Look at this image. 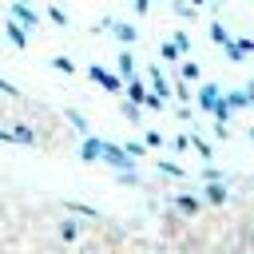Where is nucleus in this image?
<instances>
[{
	"label": "nucleus",
	"mask_w": 254,
	"mask_h": 254,
	"mask_svg": "<svg viewBox=\"0 0 254 254\" xmlns=\"http://www.w3.org/2000/svg\"><path fill=\"white\" fill-rule=\"evenodd\" d=\"M99 155H103L107 163H115L119 171H131V163H135V159H131L123 147H115V143H103V147H99Z\"/></svg>",
	"instance_id": "nucleus-1"
},
{
	"label": "nucleus",
	"mask_w": 254,
	"mask_h": 254,
	"mask_svg": "<svg viewBox=\"0 0 254 254\" xmlns=\"http://www.w3.org/2000/svg\"><path fill=\"white\" fill-rule=\"evenodd\" d=\"M218 95H222V91H218L214 83H202V87H198V107H202V111H214V107H218Z\"/></svg>",
	"instance_id": "nucleus-2"
},
{
	"label": "nucleus",
	"mask_w": 254,
	"mask_h": 254,
	"mask_svg": "<svg viewBox=\"0 0 254 254\" xmlns=\"http://www.w3.org/2000/svg\"><path fill=\"white\" fill-rule=\"evenodd\" d=\"M87 75H91V79H95V83H99V87H107V91H111V95H115V91H119V79H115V75H111V71H103V67H95V64H91V71H87Z\"/></svg>",
	"instance_id": "nucleus-3"
},
{
	"label": "nucleus",
	"mask_w": 254,
	"mask_h": 254,
	"mask_svg": "<svg viewBox=\"0 0 254 254\" xmlns=\"http://www.w3.org/2000/svg\"><path fill=\"white\" fill-rule=\"evenodd\" d=\"M206 202H226V183L210 179V183H206Z\"/></svg>",
	"instance_id": "nucleus-4"
},
{
	"label": "nucleus",
	"mask_w": 254,
	"mask_h": 254,
	"mask_svg": "<svg viewBox=\"0 0 254 254\" xmlns=\"http://www.w3.org/2000/svg\"><path fill=\"white\" fill-rule=\"evenodd\" d=\"M151 83H155V95H163V99L171 95V87H167V79H163V71H159V67H151Z\"/></svg>",
	"instance_id": "nucleus-5"
},
{
	"label": "nucleus",
	"mask_w": 254,
	"mask_h": 254,
	"mask_svg": "<svg viewBox=\"0 0 254 254\" xmlns=\"http://www.w3.org/2000/svg\"><path fill=\"white\" fill-rule=\"evenodd\" d=\"M127 95H131V103H147V91H143V83L131 75V83H127Z\"/></svg>",
	"instance_id": "nucleus-6"
},
{
	"label": "nucleus",
	"mask_w": 254,
	"mask_h": 254,
	"mask_svg": "<svg viewBox=\"0 0 254 254\" xmlns=\"http://www.w3.org/2000/svg\"><path fill=\"white\" fill-rule=\"evenodd\" d=\"M115 36H119L123 44H135V40H139V32H135L131 24H115Z\"/></svg>",
	"instance_id": "nucleus-7"
},
{
	"label": "nucleus",
	"mask_w": 254,
	"mask_h": 254,
	"mask_svg": "<svg viewBox=\"0 0 254 254\" xmlns=\"http://www.w3.org/2000/svg\"><path fill=\"white\" fill-rule=\"evenodd\" d=\"M226 40H230V32H226V28H222V24L214 20V24H210V44H218V48H222Z\"/></svg>",
	"instance_id": "nucleus-8"
},
{
	"label": "nucleus",
	"mask_w": 254,
	"mask_h": 254,
	"mask_svg": "<svg viewBox=\"0 0 254 254\" xmlns=\"http://www.w3.org/2000/svg\"><path fill=\"white\" fill-rule=\"evenodd\" d=\"M99 147H103V139H87V143H83V159L95 163V159H99Z\"/></svg>",
	"instance_id": "nucleus-9"
},
{
	"label": "nucleus",
	"mask_w": 254,
	"mask_h": 254,
	"mask_svg": "<svg viewBox=\"0 0 254 254\" xmlns=\"http://www.w3.org/2000/svg\"><path fill=\"white\" fill-rule=\"evenodd\" d=\"M8 40H12L16 48H24V44H28V36H24V28H16V20L8 24Z\"/></svg>",
	"instance_id": "nucleus-10"
},
{
	"label": "nucleus",
	"mask_w": 254,
	"mask_h": 254,
	"mask_svg": "<svg viewBox=\"0 0 254 254\" xmlns=\"http://www.w3.org/2000/svg\"><path fill=\"white\" fill-rule=\"evenodd\" d=\"M115 64H119V71H123V75H127V79H131V75H135V60H131V52H123V56H119V60H115Z\"/></svg>",
	"instance_id": "nucleus-11"
},
{
	"label": "nucleus",
	"mask_w": 254,
	"mask_h": 254,
	"mask_svg": "<svg viewBox=\"0 0 254 254\" xmlns=\"http://www.w3.org/2000/svg\"><path fill=\"white\" fill-rule=\"evenodd\" d=\"M159 52H163V60H171V64H175V60H179V56H183V52H179V48H175V44H163V48H159Z\"/></svg>",
	"instance_id": "nucleus-12"
},
{
	"label": "nucleus",
	"mask_w": 254,
	"mask_h": 254,
	"mask_svg": "<svg viewBox=\"0 0 254 254\" xmlns=\"http://www.w3.org/2000/svg\"><path fill=\"white\" fill-rule=\"evenodd\" d=\"M190 147H194L202 159H210V143H202V139H194V135H190Z\"/></svg>",
	"instance_id": "nucleus-13"
},
{
	"label": "nucleus",
	"mask_w": 254,
	"mask_h": 254,
	"mask_svg": "<svg viewBox=\"0 0 254 254\" xmlns=\"http://www.w3.org/2000/svg\"><path fill=\"white\" fill-rule=\"evenodd\" d=\"M159 171H167V175H175V179H183V167H179V163H167V159H163V163H159Z\"/></svg>",
	"instance_id": "nucleus-14"
},
{
	"label": "nucleus",
	"mask_w": 254,
	"mask_h": 254,
	"mask_svg": "<svg viewBox=\"0 0 254 254\" xmlns=\"http://www.w3.org/2000/svg\"><path fill=\"white\" fill-rule=\"evenodd\" d=\"M175 48H179V52H190V36L179 32V36H175Z\"/></svg>",
	"instance_id": "nucleus-15"
},
{
	"label": "nucleus",
	"mask_w": 254,
	"mask_h": 254,
	"mask_svg": "<svg viewBox=\"0 0 254 254\" xmlns=\"http://www.w3.org/2000/svg\"><path fill=\"white\" fill-rule=\"evenodd\" d=\"M52 64H56V67H60V71H75V64H71V60H67V56H56V60H52Z\"/></svg>",
	"instance_id": "nucleus-16"
},
{
	"label": "nucleus",
	"mask_w": 254,
	"mask_h": 254,
	"mask_svg": "<svg viewBox=\"0 0 254 254\" xmlns=\"http://www.w3.org/2000/svg\"><path fill=\"white\" fill-rule=\"evenodd\" d=\"M183 75H187V79H198V64L187 60V64H183Z\"/></svg>",
	"instance_id": "nucleus-17"
},
{
	"label": "nucleus",
	"mask_w": 254,
	"mask_h": 254,
	"mask_svg": "<svg viewBox=\"0 0 254 254\" xmlns=\"http://www.w3.org/2000/svg\"><path fill=\"white\" fill-rule=\"evenodd\" d=\"M67 119H71V123H75V127H79V131H87V119H83V115H79V111H67Z\"/></svg>",
	"instance_id": "nucleus-18"
},
{
	"label": "nucleus",
	"mask_w": 254,
	"mask_h": 254,
	"mask_svg": "<svg viewBox=\"0 0 254 254\" xmlns=\"http://www.w3.org/2000/svg\"><path fill=\"white\" fill-rule=\"evenodd\" d=\"M123 151H127V155H131V159H139V155H143V143H127V147H123Z\"/></svg>",
	"instance_id": "nucleus-19"
},
{
	"label": "nucleus",
	"mask_w": 254,
	"mask_h": 254,
	"mask_svg": "<svg viewBox=\"0 0 254 254\" xmlns=\"http://www.w3.org/2000/svg\"><path fill=\"white\" fill-rule=\"evenodd\" d=\"M179 206H183V210H190V214H194V210H198V202H194V198H187V194H183V198H179Z\"/></svg>",
	"instance_id": "nucleus-20"
},
{
	"label": "nucleus",
	"mask_w": 254,
	"mask_h": 254,
	"mask_svg": "<svg viewBox=\"0 0 254 254\" xmlns=\"http://www.w3.org/2000/svg\"><path fill=\"white\" fill-rule=\"evenodd\" d=\"M234 44H238L242 52H254V40H250V36H242V40H234Z\"/></svg>",
	"instance_id": "nucleus-21"
},
{
	"label": "nucleus",
	"mask_w": 254,
	"mask_h": 254,
	"mask_svg": "<svg viewBox=\"0 0 254 254\" xmlns=\"http://www.w3.org/2000/svg\"><path fill=\"white\" fill-rule=\"evenodd\" d=\"M151 8V0H135V12H147Z\"/></svg>",
	"instance_id": "nucleus-22"
},
{
	"label": "nucleus",
	"mask_w": 254,
	"mask_h": 254,
	"mask_svg": "<svg viewBox=\"0 0 254 254\" xmlns=\"http://www.w3.org/2000/svg\"><path fill=\"white\" fill-rule=\"evenodd\" d=\"M0 143H8V131H0Z\"/></svg>",
	"instance_id": "nucleus-23"
},
{
	"label": "nucleus",
	"mask_w": 254,
	"mask_h": 254,
	"mask_svg": "<svg viewBox=\"0 0 254 254\" xmlns=\"http://www.w3.org/2000/svg\"><path fill=\"white\" fill-rule=\"evenodd\" d=\"M183 4H187V0H183ZM194 4H202V0H190V8H194Z\"/></svg>",
	"instance_id": "nucleus-24"
},
{
	"label": "nucleus",
	"mask_w": 254,
	"mask_h": 254,
	"mask_svg": "<svg viewBox=\"0 0 254 254\" xmlns=\"http://www.w3.org/2000/svg\"><path fill=\"white\" fill-rule=\"evenodd\" d=\"M250 143H254V127H250Z\"/></svg>",
	"instance_id": "nucleus-25"
}]
</instances>
